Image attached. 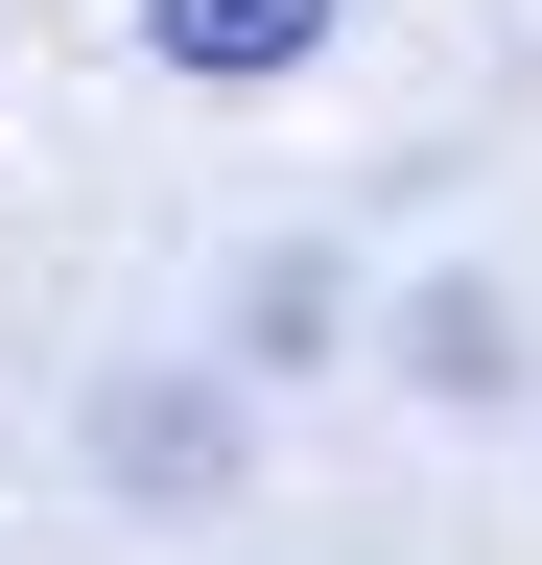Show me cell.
Returning <instances> with one entry per match:
<instances>
[{"mask_svg": "<svg viewBox=\"0 0 542 565\" xmlns=\"http://www.w3.org/2000/svg\"><path fill=\"white\" fill-rule=\"evenodd\" d=\"M142 24H166V71H307L330 0H142Z\"/></svg>", "mask_w": 542, "mask_h": 565, "instance_id": "1", "label": "cell"}]
</instances>
